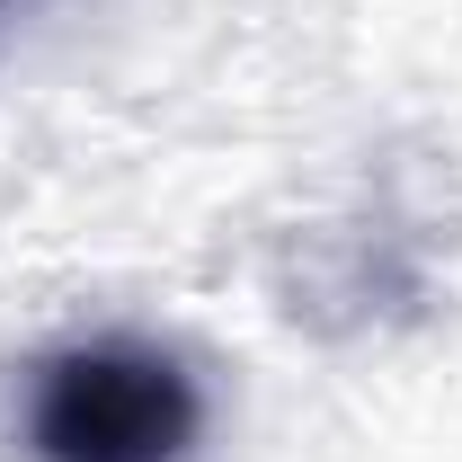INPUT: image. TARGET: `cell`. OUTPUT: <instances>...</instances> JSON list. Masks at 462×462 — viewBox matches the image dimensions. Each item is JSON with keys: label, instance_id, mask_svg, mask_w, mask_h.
I'll return each mask as SVG.
<instances>
[{"label": "cell", "instance_id": "1", "mask_svg": "<svg viewBox=\"0 0 462 462\" xmlns=\"http://www.w3.org/2000/svg\"><path fill=\"white\" fill-rule=\"evenodd\" d=\"M205 427L196 374L161 346H71L27 392L36 462H187Z\"/></svg>", "mask_w": 462, "mask_h": 462}]
</instances>
